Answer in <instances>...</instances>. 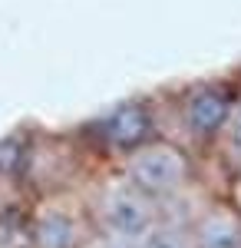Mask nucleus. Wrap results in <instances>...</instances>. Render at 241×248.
<instances>
[{"label":"nucleus","mask_w":241,"mask_h":248,"mask_svg":"<svg viewBox=\"0 0 241 248\" xmlns=\"http://www.w3.org/2000/svg\"><path fill=\"white\" fill-rule=\"evenodd\" d=\"M235 96H238V86L225 79L188 83L185 90L166 96V103H159V126L166 129L162 136L182 142L192 153H211L215 136L222 129Z\"/></svg>","instance_id":"nucleus-1"},{"label":"nucleus","mask_w":241,"mask_h":248,"mask_svg":"<svg viewBox=\"0 0 241 248\" xmlns=\"http://www.w3.org/2000/svg\"><path fill=\"white\" fill-rule=\"evenodd\" d=\"M136 248H195V242H192V225L159 215V222L136 242Z\"/></svg>","instance_id":"nucleus-8"},{"label":"nucleus","mask_w":241,"mask_h":248,"mask_svg":"<svg viewBox=\"0 0 241 248\" xmlns=\"http://www.w3.org/2000/svg\"><path fill=\"white\" fill-rule=\"evenodd\" d=\"M79 192H83L93 232H103V235H112V238H126V242L136 245L159 222V202L149 199L142 189H136L116 166L106 172H93L79 186Z\"/></svg>","instance_id":"nucleus-2"},{"label":"nucleus","mask_w":241,"mask_h":248,"mask_svg":"<svg viewBox=\"0 0 241 248\" xmlns=\"http://www.w3.org/2000/svg\"><path fill=\"white\" fill-rule=\"evenodd\" d=\"M27 248H83L93 235L79 189L33 195L23 212Z\"/></svg>","instance_id":"nucleus-5"},{"label":"nucleus","mask_w":241,"mask_h":248,"mask_svg":"<svg viewBox=\"0 0 241 248\" xmlns=\"http://www.w3.org/2000/svg\"><path fill=\"white\" fill-rule=\"evenodd\" d=\"M195 248H241V212L225 199L211 195L192 222Z\"/></svg>","instance_id":"nucleus-6"},{"label":"nucleus","mask_w":241,"mask_h":248,"mask_svg":"<svg viewBox=\"0 0 241 248\" xmlns=\"http://www.w3.org/2000/svg\"><path fill=\"white\" fill-rule=\"evenodd\" d=\"M83 248H136L132 242H126V238H112V235H103V232H93L90 235V242Z\"/></svg>","instance_id":"nucleus-9"},{"label":"nucleus","mask_w":241,"mask_h":248,"mask_svg":"<svg viewBox=\"0 0 241 248\" xmlns=\"http://www.w3.org/2000/svg\"><path fill=\"white\" fill-rule=\"evenodd\" d=\"M162 136L159 126V106L146 96H132L106 106L103 113L90 116L79 129L76 139L83 142L86 153L106 155L112 162H119L122 155H129L136 146H142L149 139Z\"/></svg>","instance_id":"nucleus-4"},{"label":"nucleus","mask_w":241,"mask_h":248,"mask_svg":"<svg viewBox=\"0 0 241 248\" xmlns=\"http://www.w3.org/2000/svg\"><path fill=\"white\" fill-rule=\"evenodd\" d=\"M112 166L122 172L136 189H142L149 199H155L159 205L188 192L198 182L195 153L185 149L182 142L168 139V136H155L142 146H136L129 155H122Z\"/></svg>","instance_id":"nucleus-3"},{"label":"nucleus","mask_w":241,"mask_h":248,"mask_svg":"<svg viewBox=\"0 0 241 248\" xmlns=\"http://www.w3.org/2000/svg\"><path fill=\"white\" fill-rule=\"evenodd\" d=\"M225 199L241 212V175H231V179H228V186H225Z\"/></svg>","instance_id":"nucleus-10"},{"label":"nucleus","mask_w":241,"mask_h":248,"mask_svg":"<svg viewBox=\"0 0 241 248\" xmlns=\"http://www.w3.org/2000/svg\"><path fill=\"white\" fill-rule=\"evenodd\" d=\"M211 159L225 169V175H241V90L231 103V109L225 116L222 129L215 136V146H211Z\"/></svg>","instance_id":"nucleus-7"}]
</instances>
